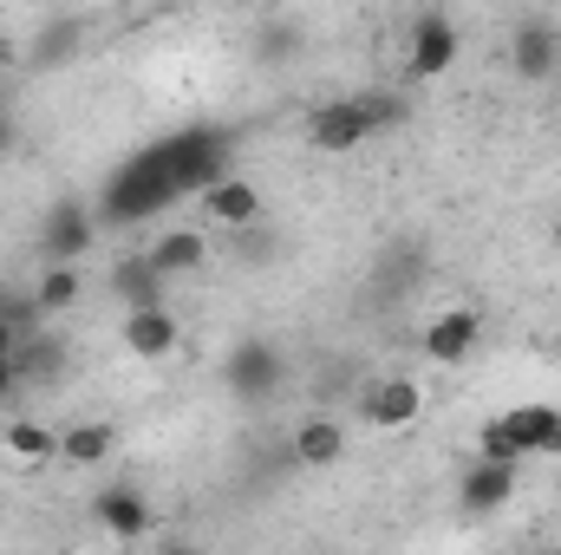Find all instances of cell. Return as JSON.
Returning a JSON list of instances; mask_svg holds the SVG:
<instances>
[{"label": "cell", "instance_id": "1", "mask_svg": "<svg viewBox=\"0 0 561 555\" xmlns=\"http://www.w3.org/2000/svg\"><path fill=\"white\" fill-rule=\"evenodd\" d=\"M229 150H236V138L222 125H183L170 138L131 150L99 190V223L105 229H138L150 216H163L176 196H203L229 170Z\"/></svg>", "mask_w": 561, "mask_h": 555}, {"label": "cell", "instance_id": "2", "mask_svg": "<svg viewBox=\"0 0 561 555\" xmlns=\"http://www.w3.org/2000/svg\"><path fill=\"white\" fill-rule=\"evenodd\" d=\"M549 451H561L556 406H510L477 431V457H496V464H523V457H549Z\"/></svg>", "mask_w": 561, "mask_h": 555}, {"label": "cell", "instance_id": "3", "mask_svg": "<svg viewBox=\"0 0 561 555\" xmlns=\"http://www.w3.org/2000/svg\"><path fill=\"white\" fill-rule=\"evenodd\" d=\"M280 347L275 340H242V347H229V360H222V386L242 399V406H268L280 393Z\"/></svg>", "mask_w": 561, "mask_h": 555}, {"label": "cell", "instance_id": "4", "mask_svg": "<svg viewBox=\"0 0 561 555\" xmlns=\"http://www.w3.org/2000/svg\"><path fill=\"white\" fill-rule=\"evenodd\" d=\"M99 209L92 203H72V196H59L53 209H46V223H39V256L46 262H79L92 242H99Z\"/></svg>", "mask_w": 561, "mask_h": 555}, {"label": "cell", "instance_id": "5", "mask_svg": "<svg viewBox=\"0 0 561 555\" xmlns=\"http://www.w3.org/2000/svg\"><path fill=\"white\" fill-rule=\"evenodd\" d=\"M366 138H373V118H366L359 99H333V105H320L307 118V144L327 150V157H346V150H359Z\"/></svg>", "mask_w": 561, "mask_h": 555}, {"label": "cell", "instance_id": "6", "mask_svg": "<svg viewBox=\"0 0 561 555\" xmlns=\"http://www.w3.org/2000/svg\"><path fill=\"white\" fill-rule=\"evenodd\" d=\"M477 340H483V314H477V307H444V314L424 327V353H431L437 366H463V360L477 353Z\"/></svg>", "mask_w": 561, "mask_h": 555}, {"label": "cell", "instance_id": "7", "mask_svg": "<svg viewBox=\"0 0 561 555\" xmlns=\"http://www.w3.org/2000/svg\"><path fill=\"white\" fill-rule=\"evenodd\" d=\"M450 66H457V20L419 13L412 20V79H444Z\"/></svg>", "mask_w": 561, "mask_h": 555}, {"label": "cell", "instance_id": "8", "mask_svg": "<svg viewBox=\"0 0 561 555\" xmlns=\"http://www.w3.org/2000/svg\"><path fill=\"white\" fill-rule=\"evenodd\" d=\"M118 340H125V353H138V360H163V353L183 347V327H176L170 307H125Z\"/></svg>", "mask_w": 561, "mask_h": 555}, {"label": "cell", "instance_id": "9", "mask_svg": "<svg viewBox=\"0 0 561 555\" xmlns=\"http://www.w3.org/2000/svg\"><path fill=\"white\" fill-rule=\"evenodd\" d=\"M66 366H72V353H66V340H53V333H26V340L13 347V373H20V393L59 386V380H66Z\"/></svg>", "mask_w": 561, "mask_h": 555}, {"label": "cell", "instance_id": "10", "mask_svg": "<svg viewBox=\"0 0 561 555\" xmlns=\"http://www.w3.org/2000/svg\"><path fill=\"white\" fill-rule=\"evenodd\" d=\"M510 66L529 79V86H549L561 66V46H556V26H542V20H523L516 33H510Z\"/></svg>", "mask_w": 561, "mask_h": 555}, {"label": "cell", "instance_id": "11", "mask_svg": "<svg viewBox=\"0 0 561 555\" xmlns=\"http://www.w3.org/2000/svg\"><path fill=\"white\" fill-rule=\"evenodd\" d=\"M359 412L373 418L379 431H399V424H412V418L424 412L419 380H373V386L359 393Z\"/></svg>", "mask_w": 561, "mask_h": 555}, {"label": "cell", "instance_id": "12", "mask_svg": "<svg viewBox=\"0 0 561 555\" xmlns=\"http://www.w3.org/2000/svg\"><path fill=\"white\" fill-rule=\"evenodd\" d=\"M92 517H99L112 536H125V543L150 536V503H144L138 484H105V490L92 497Z\"/></svg>", "mask_w": 561, "mask_h": 555}, {"label": "cell", "instance_id": "13", "mask_svg": "<svg viewBox=\"0 0 561 555\" xmlns=\"http://www.w3.org/2000/svg\"><path fill=\"white\" fill-rule=\"evenodd\" d=\"M203 209L222 223V229H242V223H262V190L249 183V177H216L209 190H203Z\"/></svg>", "mask_w": 561, "mask_h": 555}, {"label": "cell", "instance_id": "14", "mask_svg": "<svg viewBox=\"0 0 561 555\" xmlns=\"http://www.w3.org/2000/svg\"><path fill=\"white\" fill-rule=\"evenodd\" d=\"M516 497V464H496V457H477L457 484V503L463 510H503Z\"/></svg>", "mask_w": 561, "mask_h": 555}, {"label": "cell", "instance_id": "15", "mask_svg": "<svg viewBox=\"0 0 561 555\" xmlns=\"http://www.w3.org/2000/svg\"><path fill=\"white\" fill-rule=\"evenodd\" d=\"M287 451H294V464H307V471H327V464H340V451H346V431H340L333 418H300V424H294V438H287Z\"/></svg>", "mask_w": 561, "mask_h": 555}, {"label": "cell", "instance_id": "16", "mask_svg": "<svg viewBox=\"0 0 561 555\" xmlns=\"http://www.w3.org/2000/svg\"><path fill=\"white\" fill-rule=\"evenodd\" d=\"M112 287H118V301H125V307H163L170 275H157V262L138 249V256H125V262L112 269Z\"/></svg>", "mask_w": 561, "mask_h": 555}, {"label": "cell", "instance_id": "17", "mask_svg": "<svg viewBox=\"0 0 561 555\" xmlns=\"http://www.w3.org/2000/svg\"><path fill=\"white\" fill-rule=\"evenodd\" d=\"M144 256L157 262V275H196V269L209 262V242H203L196 229H163Z\"/></svg>", "mask_w": 561, "mask_h": 555}, {"label": "cell", "instance_id": "18", "mask_svg": "<svg viewBox=\"0 0 561 555\" xmlns=\"http://www.w3.org/2000/svg\"><path fill=\"white\" fill-rule=\"evenodd\" d=\"M112 451H118V431H112L105 418H79V424L59 431V457H66V464H105Z\"/></svg>", "mask_w": 561, "mask_h": 555}, {"label": "cell", "instance_id": "19", "mask_svg": "<svg viewBox=\"0 0 561 555\" xmlns=\"http://www.w3.org/2000/svg\"><path fill=\"white\" fill-rule=\"evenodd\" d=\"M46 314H72L79 301H85V275L72 269V262H53L46 275H39V294H33Z\"/></svg>", "mask_w": 561, "mask_h": 555}, {"label": "cell", "instance_id": "20", "mask_svg": "<svg viewBox=\"0 0 561 555\" xmlns=\"http://www.w3.org/2000/svg\"><path fill=\"white\" fill-rule=\"evenodd\" d=\"M7 451H13L20 464H46V457H59V431H46V424H33V418H13V424H7Z\"/></svg>", "mask_w": 561, "mask_h": 555}, {"label": "cell", "instance_id": "21", "mask_svg": "<svg viewBox=\"0 0 561 555\" xmlns=\"http://www.w3.org/2000/svg\"><path fill=\"white\" fill-rule=\"evenodd\" d=\"M359 105H366V118H373V138H379V132H399V125L412 118V105H405L399 92H359Z\"/></svg>", "mask_w": 561, "mask_h": 555}, {"label": "cell", "instance_id": "22", "mask_svg": "<svg viewBox=\"0 0 561 555\" xmlns=\"http://www.w3.org/2000/svg\"><path fill=\"white\" fill-rule=\"evenodd\" d=\"M13 150V112H7V92H0V157Z\"/></svg>", "mask_w": 561, "mask_h": 555}, {"label": "cell", "instance_id": "23", "mask_svg": "<svg viewBox=\"0 0 561 555\" xmlns=\"http://www.w3.org/2000/svg\"><path fill=\"white\" fill-rule=\"evenodd\" d=\"M20 347V333H13V320H0V353H13Z\"/></svg>", "mask_w": 561, "mask_h": 555}, {"label": "cell", "instance_id": "24", "mask_svg": "<svg viewBox=\"0 0 561 555\" xmlns=\"http://www.w3.org/2000/svg\"><path fill=\"white\" fill-rule=\"evenodd\" d=\"M157 7H176V0H157Z\"/></svg>", "mask_w": 561, "mask_h": 555}]
</instances>
